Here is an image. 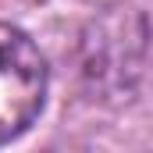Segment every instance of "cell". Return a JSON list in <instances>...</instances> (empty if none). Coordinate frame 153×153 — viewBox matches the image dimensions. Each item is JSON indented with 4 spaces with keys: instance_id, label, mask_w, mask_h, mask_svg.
I'll use <instances>...</instances> for the list:
<instances>
[{
    "instance_id": "cell-1",
    "label": "cell",
    "mask_w": 153,
    "mask_h": 153,
    "mask_svg": "<svg viewBox=\"0 0 153 153\" xmlns=\"http://www.w3.org/2000/svg\"><path fill=\"white\" fill-rule=\"evenodd\" d=\"M46 100V61L22 29L0 22V143L22 135Z\"/></svg>"
}]
</instances>
